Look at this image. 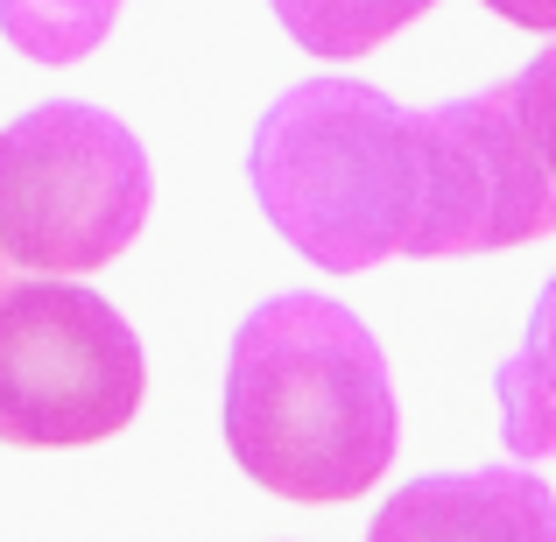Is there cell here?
Masks as SVG:
<instances>
[{"mask_svg":"<svg viewBox=\"0 0 556 542\" xmlns=\"http://www.w3.org/2000/svg\"><path fill=\"white\" fill-rule=\"evenodd\" d=\"M226 444L275 501L345 507L374 493L402 444V408L374 331L311 289L254 303L226 360Z\"/></svg>","mask_w":556,"mask_h":542,"instance_id":"1","label":"cell"},{"mask_svg":"<svg viewBox=\"0 0 556 542\" xmlns=\"http://www.w3.org/2000/svg\"><path fill=\"white\" fill-rule=\"evenodd\" d=\"M247 177L268 226L325 275L430 261L437 149L430 113L394 106L359 78H303L261 113Z\"/></svg>","mask_w":556,"mask_h":542,"instance_id":"2","label":"cell"},{"mask_svg":"<svg viewBox=\"0 0 556 542\" xmlns=\"http://www.w3.org/2000/svg\"><path fill=\"white\" fill-rule=\"evenodd\" d=\"M149 155L135 127L85 99H50L0 127V261L22 275H99L149 226Z\"/></svg>","mask_w":556,"mask_h":542,"instance_id":"3","label":"cell"},{"mask_svg":"<svg viewBox=\"0 0 556 542\" xmlns=\"http://www.w3.org/2000/svg\"><path fill=\"white\" fill-rule=\"evenodd\" d=\"M149 360L99 289L0 275V444H106L141 416Z\"/></svg>","mask_w":556,"mask_h":542,"instance_id":"4","label":"cell"},{"mask_svg":"<svg viewBox=\"0 0 556 542\" xmlns=\"http://www.w3.org/2000/svg\"><path fill=\"white\" fill-rule=\"evenodd\" d=\"M437 149V226L430 261L529 247L556 218L549 177V56L529 71L465 92L451 106H430Z\"/></svg>","mask_w":556,"mask_h":542,"instance_id":"5","label":"cell"},{"mask_svg":"<svg viewBox=\"0 0 556 542\" xmlns=\"http://www.w3.org/2000/svg\"><path fill=\"white\" fill-rule=\"evenodd\" d=\"M367 542H556V501L535 472L479 465L388 493Z\"/></svg>","mask_w":556,"mask_h":542,"instance_id":"6","label":"cell"},{"mask_svg":"<svg viewBox=\"0 0 556 542\" xmlns=\"http://www.w3.org/2000/svg\"><path fill=\"white\" fill-rule=\"evenodd\" d=\"M268 8L296 50L325 56V64H353V56H374L388 36H402L408 22H422L437 0H268Z\"/></svg>","mask_w":556,"mask_h":542,"instance_id":"7","label":"cell"},{"mask_svg":"<svg viewBox=\"0 0 556 542\" xmlns=\"http://www.w3.org/2000/svg\"><path fill=\"white\" fill-rule=\"evenodd\" d=\"M127 0H0V36L28 64H78L113 36Z\"/></svg>","mask_w":556,"mask_h":542,"instance_id":"8","label":"cell"},{"mask_svg":"<svg viewBox=\"0 0 556 542\" xmlns=\"http://www.w3.org/2000/svg\"><path fill=\"white\" fill-rule=\"evenodd\" d=\"M486 8L507 14V22H521V28H535V36L556 28V0H486Z\"/></svg>","mask_w":556,"mask_h":542,"instance_id":"9","label":"cell"},{"mask_svg":"<svg viewBox=\"0 0 556 542\" xmlns=\"http://www.w3.org/2000/svg\"><path fill=\"white\" fill-rule=\"evenodd\" d=\"M0 275H8V261H0Z\"/></svg>","mask_w":556,"mask_h":542,"instance_id":"10","label":"cell"}]
</instances>
